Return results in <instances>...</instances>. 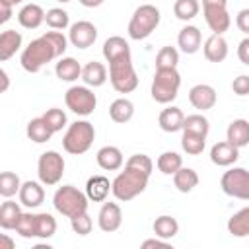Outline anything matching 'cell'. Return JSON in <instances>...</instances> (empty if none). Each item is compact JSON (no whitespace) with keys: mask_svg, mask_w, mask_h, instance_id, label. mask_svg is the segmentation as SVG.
<instances>
[{"mask_svg":"<svg viewBox=\"0 0 249 249\" xmlns=\"http://www.w3.org/2000/svg\"><path fill=\"white\" fill-rule=\"evenodd\" d=\"M54 58H62L58 49L54 47V43L49 39L47 33H43L41 37L33 39L23 51H21V56H19V62H21V68L29 74H37L45 64H49L51 60Z\"/></svg>","mask_w":249,"mask_h":249,"instance_id":"6da1fadb","label":"cell"},{"mask_svg":"<svg viewBox=\"0 0 249 249\" xmlns=\"http://www.w3.org/2000/svg\"><path fill=\"white\" fill-rule=\"evenodd\" d=\"M148 179H150V173L134 167V165H128L124 163V169L113 179V195L117 200H132L134 196H138L140 193L146 191L148 187Z\"/></svg>","mask_w":249,"mask_h":249,"instance_id":"7a4b0ae2","label":"cell"},{"mask_svg":"<svg viewBox=\"0 0 249 249\" xmlns=\"http://www.w3.org/2000/svg\"><path fill=\"white\" fill-rule=\"evenodd\" d=\"M88 195L82 193L78 187L74 185H62L54 191L53 195V206L58 214L66 216V218H74L82 212H88Z\"/></svg>","mask_w":249,"mask_h":249,"instance_id":"3957f363","label":"cell"},{"mask_svg":"<svg viewBox=\"0 0 249 249\" xmlns=\"http://www.w3.org/2000/svg\"><path fill=\"white\" fill-rule=\"evenodd\" d=\"M93 140H95L93 124L89 121H76L66 128L62 136V148L72 156H82L91 148Z\"/></svg>","mask_w":249,"mask_h":249,"instance_id":"277c9868","label":"cell"},{"mask_svg":"<svg viewBox=\"0 0 249 249\" xmlns=\"http://www.w3.org/2000/svg\"><path fill=\"white\" fill-rule=\"evenodd\" d=\"M179 88H181V76L177 68H156L152 88H150L154 101L163 103V105L171 103L177 97Z\"/></svg>","mask_w":249,"mask_h":249,"instance_id":"5b68a950","label":"cell"},{"mask_svg":"<svg viewBox=\"0 0 249 249\" xmlns=\"http://www.w3.org/2000/svg\"><path fill=\"white\" fill-rule=\"evenodd\" d=\"M161 14L156 6L152 4H142L134 10L130 21H128V37L134 41H142L146 37H150L156 27L160 25Z\"/></svg>","mask_w":249,"mask_h":249,"instance_id":"8992f818","label":"cell"},{"mask_svg":"<svg viewBox=\"0 0 249 249\" xmlns=\"http://www.w3.org/2000/svg\"><path fill=\"white\" fill-rule=\"evenodd\" d=\"M109 82L115 91L130 93L138 88V76L132 66V56H121L109 62Z\"/></svg>","mask_w":249,"mask_h":249,"instance_id":"52a82bcc","label":"cell"},{"mask_svg":"<svg viewBox=\"0 0 249 249\" xmlns=\"http://www.w3.org/2000/svg\"><path fill=\"white\" fill-rule=\"evenodd\" d=\"M64 158L54 152V150H47L39 156V161H37V175H39V181L47 187H53L56 185L62 175H64Z\"/></svg>","mask_w":249,"mask_h":249,"instance_id":"ba28073f","label":"cell"},{"mask_svg":"<svg viewBox=\"0 0 249 249\" xmlns=\"http://www.w3.org/2000/svg\"><path fill=\"white\" fill-rule=\"evenodd\" d=\"M202 14L206 25L216 35H224L231 25V18L228 14V0H202Z\"/></svg>","mask_w":249,"mask_h":249,"instance_id":"9c48e42d","label":"cell"},{"mask_svg":"<svg viewBox=\"0 0 249 249\" xmlns=\"http://www.w3.org/2000/svg\"><path fill=\"white\" fill-rule=\"evenodd\" d=\"M66 107L76 113L78 117H88L95 111L97 105V97L93 93V89H89V86H72L68 88L66 95H64Z\"/></svg>","mask_w":249,"mask_h":249,"instance_id":"30bf717a","label":"cell"},{"mask_svg":"<svg viewBox=\"0 0 249 249\" xmlns=\"http://www.w3.org/2000/svg\"><path fill=\"white\" fill-rule=\"evenodd\" d=\"M220 187L228 196L249 200V171L245 167H230L222 175Z\"/></svg>","mask_w":249,"mask_h":249,"instance_id":"8fae6325","label":"cell"},{"mask_svg":"<svg viewBox=\"0 0 249 249\" xmlns=\"http://www.w3.org/2000/svg\"><path fill=\"white\" fill-rule=\"evenodd\" d=\"M97 39V27L91 23V21H76L70 25V31H68V41L72 43V47L76 49H88L95 43Z\"/></svg>","mask_w":249,"mask_h":249,"instance_id":"7c38bea8","label":"cell"},{"mask_svg":"<svg viewBox=\"0 0 249 249\" xmlns=\"http://www.w3.org/2000/svg\"><path fill=\"white\" fill-rule=\"evenodd\" d=\"M216 89L210 84H196L189 89V103L198 111H208L216 105Z\"/></svg>","mask_w":249,"mask_h":249,"instance_id":"4fadbf2b","label":"cell"},{"mask_svg":"<svg viewBox=\"0 0 249 249\" xmlns=\"http://www.w3.org/2000/svg\"><path fill=\"white\" fill-rule=\"evenodd\" d=\"M97 224H99V230L105 231V233H111V231H117L123 224V210L117 202H103L99 214H97Z\"/></svg>","mask_w":249,"mask_h":249,"instance_id":"5bb4252c","label":"cell"},{"mask_svg":"<svg viewBox=\"0 0 249 249\" xmlns=\"http://www.w3.org/2000/svg\"><path fill=\"white\" fill-rule=\"evenodd\" d=\"M239 158V148L233 146L231 142L228 140H222V142H216L212 148H210V161L218 167H230L237 161Z\"/></svg>","mask_w":249,"mask_h":249,"instance_id":"9a60e30c","label":"cell"},{"mask_svg":"<svg viewBox=\"0 0 249 249\" xmlns=\"http://www.w3.org/2000/svg\"><path fill=\"white\" fill-rule=\"evenodd\" d=\"M19 196V202L27 208H37L43 204L45 200V189H43V183L39 181H25L21 183V189L18 193Z\"/></svg>","mask_w":249,"mask_h":249,"instance_id":"2e32d148","label":"cell"},{"mask_svg":"<svg viewBox=\"0 0 249 249\" xmlns=\"http://www.w3.org/2000/svg\"><path fill=\"white\" fill-rule=\"evenodd\" d=\"M111 191H113V181H109L105 175H91L86 183V195L93 202H105Z\"/></svg>","mask_w":249,"mask_h":249,"instance_id":"e0dca14e","label":"cell"},{"mask_svg":"<svg viewBox=\"0 0 249 249\" xmlns=\"http://www.w3.org/2000/svg\"><path fill=\"white\" fill-rule=\"evenodd\" d=\"M177 45L185 54H195L202 45V35L196 25H185L177 35Z\"/></svg>","mask_w":249,"mask_h":249,"instance_id":"ac0fdd59","label":"cell"},{"mask_svg":"<svg viewBox=\"0 0 249 249\" xmlns=\"http://www.w3.org/2000/svg\"><path fill=\"white\" fill-rule=\"evenodd\" d=\"M202 53H204V58H206L208 62H222V60H226V56H228V41H226L222 35L212 33V35L204 41Z\"/></svg>","mask_w":249,"mask_h":249,"instance_id":"d6986e66","label":"cell"},{"mask_svg":"<svg viewBox=\"0 0 249 249\" xmlns=\"http://www.w3.org/2000/svg\"><path fill=\"white\" fill-rule=\"evenodd\" d=\"M95 160H97V165L101 169H105V171H117L124 163L123 152L117 146H103V148H99L97 154H95Z\"/></svg>","mask_w":249,"mask_h":249,"instance_id":"ffe728a7","label":"cell"},{"mask_svg":"<svg viewBox=\"0 0 249 249\" xmlns=\"http://www.w3.org/2000/svg\"><path fill=\"white\" fill-rule=\"evenodd\" d=\"M183 123H185V115L175 105L165 107L158 117V124L163 132H179L183 130Z\"/></svg>","mask_w":249,"mask_h":249,"instance_id":"44dd1931","label":"cell"},{"mask_svg":"<svg viewBox=\"0 0 249 249\" xmlns=\"http://www.w3.org/2000/svg\"><path fill=\"white\" fill-rule=\"evenodd\" d=\"M45 16H47V12L39 4H25L18 12V21L25 29H37L45 21Z\"/></svg>","mask_w":249,"mask_h":249,"instance_id":"7402d4cb","label":"cell"},{"mask_svg":"<svg viewBox=\"0 0 249 249\" xmlns=\"http://www.w3.org/2000/svg\"><path fill=\"white\" fill-rule=\"evenodd\" d=\"M21 33L16 29H6L0 33V60L6 62L21 49Z\"/></svg>","mask_w":249,"mask_h":249,"instance_id":"603a6c76","label":"cell"},{"mask_svg":"<svg viewBox=\"0 0 249 249\" xmlns=\"http://www.w3.org/2000/svg\"><path fill=\"white\" fill-rule=\"evenodd\" d=\"M82 64L72 58V56H62L56 66H54V74L60 82H76L78 78H82Z\"/></svg>","mask_w":249,"mask_h":249,"instance_id":"cb8c5ba5","label":"cell"},{"mask_svg":"<svg viewBox=\"0 0 249 249\" xmlns=\"http://www.w3.org/2000/svg\"><path fill=\"white\" fill-rule=\"evenodd\" d=\"M226 140L237 148L249 146V121H245V119L231 121L228 130H226Z\"/></svg>","mask_w":249,"mask_h":249,"instance_id":"d4e9b609","label":"cell"},{"mask_svg":"<svg viewBox=\"0 0 249 249\" xmlns=\"http://www.w3.org/2000/svg\"><path fill=\"white\" fill-rule=\"evenodd\" d=\"M82 80L86 86L89 88H99L107 82V68L105 64L97 62V60H91L88 62L84 68H82Z\"/></svg>","mask_w":249,"mask_h":249,"instance_id":"484cf974","label":"cell"},{"mask_svg":"<svg viewBox=\"0 0 249 249\" xmlns=\"http://www.w3.org/2000/svg\"><path fill=\"white\" fill-rule=\"evenodd\" d=\"M109 117L111 121L119 123V124H124L128 123L132 117H134V103L126 97H119L115 99L111 105H109Z\"/></svg>","mask_w":249,"mask_h":249,"instance_id":"4316f807","label":"cell"},{"mask_svg":"<svg viewBox=\"0 0 249 249\" xmlns=\"http://www.w3.org/2000/svg\"><path fill=\"white\" fill-rule=\"evenodd\" d=\"M25 132H27V138H29V140H33L35 144L49 142V140H51V136L54 134V132H53V128L47 124V121H45L43 117H35V119H31V121L27 123Z\"/></svg>","mask_w":249,"mask_h":249,"instance_id":"83f0119b","label":"cell"},{"mask_svg":"<svg viewBox=\"0 0 249 249\" xmlns=\"http://www.w3.org/2000/svg\"><path fill=\"white\" fill-rule=\"evenodd\" d=\"M128 54H130V45L119 35H113L103 43V56L107 62L121 58V56H128Z\"/></svg>","mask_w":249,"mask_h":249,"instance_id":"f1b7e54d","label":"cell"},{"mask_svg":"<svg viewBox=\"0 0 249 249\" xmlns=\"http://www.w3.org/2000/svg\"><path fill=\"white\" fill-rule=\"evenodd\" d=\"M21 216V208L16 200L6 198L0 206V228L2 230H16V224Z\"/></svg>","mask_w":249,"mask_h":249,"instance_id":"f546056e","label":"cell"},{"mask_svg":"<svg viewBox=\"0 0 249 249\" xmlns=\"http://www.w3.org/2000/svg\"><path fill=\"white\" fill-rule=\"evenodd\" d=\"M152 230L158 237L161 239H173L177 233H179V222L173 218V216H167V214H161L154 220L152 224Z\"/></svg>","mask_w":249,"mask_h":249,"instance_id":"4dcf8cb0","label":"cell"},{"mask_svg":"<svg viewBox=\"0 0 249 249\" xmlns=\"http://www.w3.org/2000/svg\"><path fill=\"white\" fill-rule=\"evenodd\" d=\"M228 231L233 237H249V206L237 210L228 220Z\"/></svg>","mask_w":249,"mask_h":249,"instance_id":"1f68e13d","label":"cell"},{"mask_svg":"<svg viewBox=\"0 0 249 249\" xmlns=\"http://www.w3.org/2000/svg\"><path fill=\"white\" fill-rule=\"evenodd\" d=\"M173 185L179 193H191L198 185V173L193 167H181L173 173Z\"/></svg>","mask_w":249,"mask_h":249,"instance_id":"d6a6232c","label":"cell"},{"mask_svg":"<svg viewBox=\"0 0 249 249\" xmlns=\"http://www.w3.org/2000/svg\"><path fill=\"white\" fill-rule=\"evenodd\" d=\"M204 146H206V136L195 134V132H189V130H183V136H181V148H183V152H187L189 156H198V154H202Z\"/></svg>","mask_w":249,"mask_h":249,"instance_id":"836d02e7","label":"cell"},{"mask_svg":"<svg viewBox=\"0 0 249 249\" xmlns=\"http://www.w3.org/2000/svg\"><path fill=\"white\" fill-rule=\"evenodd\" d=\"M156 165L163 175H173L177 169L183 167V158L177 152H163V154H160Z\"/></svg>","mask_w":249,"mask_h":249,"instance_id":"e575fe53","label":"cell"},{"mask_svg":"<svg viewBox=\"0 0 249 249\" xmlns=\"http://www.w3.org/2000/svg\"><path fill=\"white\" fill-rule=\"evenodd\" d=\"M198 10H200L198 0H175L173 4V14L181 21H191L193 18L198 16Z\"/></svg>","mask_w":249,"mask_h":249,"instance_id":"d590c367","label":"cell"},{"mask_svg":"<svg viewBox=\"0 0 249 249\" xmlns=\"http://www.w3.org/2000/svg\"><path fill=\"white\" fill-rule=\"evenodd\" d=\"M19 189H21V181H19L18 173H14V171L0 173V195L4 198H12L16 193H19Z\"/></svg>","mask_w":249,"mask_h":249,"instance_id":"8d00e7d4","label":"cell"},{"mask_svg":"<svg viewBox=\"0 0 249 249\" xmlns=\"http://www.w3.org/2000/svg\"><path fill=\"white\" fill-rule=\"evenodd\" d=\"M16 231L25 239L37 237V214L21 212V216H19V220L16 224Z\"/></svg>","mask_w":249,"mask_h":249,"instance_id":"74e56055","label":"cell"},{"mask_svg":"<svg viewBox=\"0 0 249 249\" xmlns=\"http://www.w3.org/2000/svg\"><path fill=\"white\" fill-rule=\"evenodd\" d=\"M183 130H189V132H195V134H202V136H208V130H210V123L204 115L200 113H195V115H189L185 117V123H183Z\"/></svg>","mask_w":249,"mask_h":249,"instance_id":"f35d334b","label":"cell"},{"mask_svg":"<svg viewBox=\"0 0 249 249\" xmlns=\"http://www.w3.org/2000/svg\"><path fill=\"white\" fill-rule=\"evenodd\" d=\"M45 23L51 27V29H66L68 23H70V18H68V12L62 10V8H51L47 10V16H45Z\"/></svg>","mask_w":249,"mask_h":249,"instance_id":"ab89813d","label":"cell"},{"mask_svg":"<svg viewBox=\"0 0 249 249\" xmlns=\"http://www.w3.org/2000/svg\"><path fill=\"white\" fill-rule=\"evenodd\" d=\"M56 231V220L49 212H39L37 214V237L49 239Z\"/></svg>","mask_w":249,"mask_h":249,"instance_id":"60d3db41","label":"cell"},{"mask_svg":"<svg viewBox=\"0 0 249 249\" xmlns=\"http://www.w3.org/2000/svg\"><path fill=\"white\" fill-rule=\"evenodd\" d=\"M179 62V51L175 47H161L156 54V68H177Z\"/></svg>","mask_w":249,"mask_h":249,"instance_id":"b9f144b4","label":"cell"},{"mask_svg":"<svg viewBox=\"0 0 249 249\" xmlns=\"http://www.w3.org/2000/svg\"><path fill=\"white\" fill-rule=\"evenodd\" d=\"M41 117L47 121V124L53 128V132H58V130H62V128L66 126V113H64L62 109H58V107L47 109Z\"/></svg>","mask_w":249,"mask_h":249,"instance_id":"7bdbcfd3","label":"cell"},{"mask_svg":"<svg viewBox=\"0 0 249 249\" xmlns=\"http://www.w3.org/2000/svg\"><path fill=\"white\" fill-rule=\"evenodd\" d=\"M70 226H72V231H74V233H78V235H88V233L91 231V228H93V222H91V218H89L88 212H82V214L70 218Z\"/></svg>","mask_w":249,"mask_h":249,"instance_id":"ee69618b","label":"cell"},{"mask_svg":"<svg viewBox=\"0 0 249 249\" xmlns=\"http://www.w3.org/2000/svg\"><path fill=\"white\" fill-rule=\"evenodd\" d=\"M126 163H128V165H134V167H138V169H142V171H146V173L152 175L154 161H152L150 156H146V154H132V156L126 160Z\"/></svg>","mask_w":249,"mask_h":249,"instance_id":"f6af8a7d","label":"cell"},{"mask_svg":"<svg viewBox=\"0 0 249 249\" xmlns=\"http://www.w3.org/2000/svg\"><path fill=\"white\" fill-rule=\"evenodd\" d=\"M231 89H233V93L239 95V97L249 95V76L241 74V76L233 78V82H231Z\"/></svg>","mask_w":249,"mask_h":249,"instance_id":"bcb514c9","label":"cell"},{"mask_svg":"<svg viewBox=\"0 0 249 249\" xmlns=\"http://www.w3.org/2000/svg\"><path fill=\"white\" fill-rule=\"evenodd\" d=\"M235 25L239 31H243L245 35H249V8H243L237 12L235 16Z\"/></svg>","mask_w":249,"mask_h":249,"instance_id":"7dc6e473","label":"cell"},{"mask_svg":"<svg viewBox=\"0 0 249 249\" xmlns=\"http://www.w3.org/2000/svg\"><path fill=\"white\" fill-rule=\"evenodd\" d=\"M142 247L144 249H152V247H160V249H171V243L169 239H161V237H152V239H144L142 241Z\"/></svg>","mask_w":249,"mask_h":249,"instance_id":"c3c4849f","label":"cell"},{"mask_svg":"<svg viewBox=\"0 0 249 249\" xmlns=\"http://www.w3.org/2000/svg\"><path fill=\"white\" fill-rule=\"evenodd\" d=\"M237 56H239V60H241L243 64L249 66V35L239 43V47H237Z\"/></svg>","mask_w":249,"mask_h":249,"instance_id":"681fc988","label":"cell"},{"mask_svg":"<svg viewBox=\"0 0 249 249\" xmlns=\"http://www.w3.org/2000/svg\"><path fill=\"white\" fill-rule=\"evenodd\" d=\"M12 4H6V2H0V23H6L10 21L12 18Z\"/></svg>","mask_w":249,"mask_h":249,"instance_id":"f907efd6","label":"cell"},{"mask_svg":"<svg viewBox=\"0 0 249 249\" xmlns=\"http://www.w3.org/2000/svg\"><path fill=\"white\" fill-rule=\"evenodd\" d=\"M84 8H97V6H101L105 0H78Z\"/></svg>","mask_w":249,"mask_h":249,"instance_id":"816d5d0a","label":"cell"},{"mask_svg":"<svg viewBox=\"0 0 249 249\" xmlns=\"http://www.w3.org/2000/svg\"><path fill=\"white\" fill-rule=\"evenodd\" d=\"M2 243H4V249H14V247H16V241L10 239L6 233H2Z\"/></svg>","mask_w":249,"mask_h":249,"instance_id":"f5cc1de1","label":"cell"},{"mask_svg":"<svg viewBox=\"0 0 249 249\" xmlns=\"http://www.w3.org/2000/svg\"><path fill=\"white\" fill-rule=\"evenodd\" d=\"M0 76H2V88H0V91H6V89H8V84H10L6 70H0Z\"/></svg>","mask_w":249,"mask_h":249,"instance_id":"db71d44e","label":"cell"},{"mask_svg":"<svg viewBox=\"0 0 249 249\" xmlns=\"http://www.w3.org/2000/svg\"><path fill=\"white\" fill-rule=\"evenodd\" d=\"M0 2H6V4H12V6H16V4H19V2H23V0H0Z\"/></svg>","mask_w":249,"mask_h":249,"instance_id":"11a10c76","label":"cell"},{"mask_svg":"<svg viewBox=\"0 0 249 249\" xmlns=\"http://www.w3.org/2000/svg\"><path fill=\"white\" fill-rule=\"evenodd\" d=\"M56 2H60V4H66V2H70V0H56Z\"/></svg>","mask_w":249,"mask_h":249,"instance_id":"9f6ffc18","label":"cell"}]
</instances>
